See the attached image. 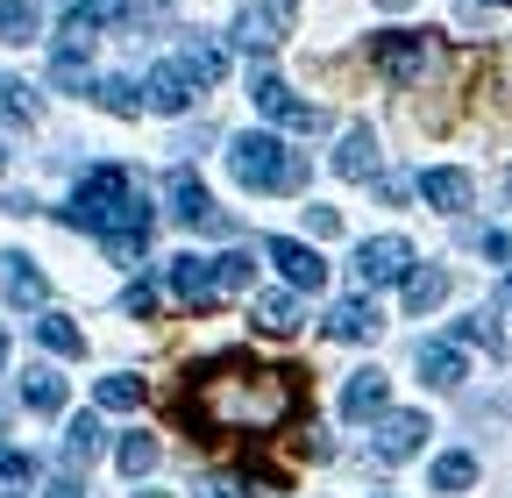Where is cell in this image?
<instances>
[{"label": "cell", "mask_w": 512, "mask_h": 498, "mask_svg": "<svg viewBox=\"0 0 512 498\" xmlns=\"http://www.w3.org/2000/svg\"><path fill=\"white\" fill-rule=\"evenodd\" d=\"M299 413H306V370L256 363L242 349H228L214 363H192L185 385L171 392V420L192 442H271Z\"/></svg>", "instance_id": "obj_1"}, {"label": "cell", "mask_w": 512, "mask_h": 498, "mask_svg": "<svg viewBox=\"0 0 512 498\" xmlns=\"http://www.w3.org/2000/svg\"><path fill=\"white\" fill-rule=\"evenodd\" d=\"M57 221H64V228H86V235H100V249H107L114 264H143L150 207H143L136 178H128L121 164H100V171H86V178H79V193L57 207Z\"/></svg>", "instance_id": "obj_2"}, {"label": "cell", "mask_w": 512, "mask_h": 498, "mask_svg": "<svg viewBox=\"0 0 512 498\" xmlns=\"http://www.w3.org/2000/svg\"><path fill=\"white\" fill-rule=\"evenodd\" d=\"M228 171L249 185V193H299V185H306V157L285 150V143L264 136V129H249V136L228 143Z\"/></svg>", "instance_id": "obj_3"}, {"label": "cell", "mask_w": 512, "mask_h": 498, "mask_svg": "<svg viewBox=\"0 0 512 498\" xmlns=\"http://www.w3.org/2000/svg\"><path fill=\"white\" fill-rule=\"evenodd\" d=\"M370 65L392 79V86H413L427 65H434V29H384L370 43Z\"/></svg>", "instance_id": "obj_4"}, {"label": "cell", "mask_w": 512, "mask_h": 498, "mask_svg": "<svg viewBox=\"0 0 512 498\" xmlns=\"http://www.w3.org/2000/svg\"><path fill=\"white\" fill-rule=\"evenodd\" d=\"M93 15L86 8H72L64 15V29H57V50H50V86H64V93H86L93 86V72H86V50H93Z\"/></svg>", "instance_id": "obj_5"}, {"label": "cell", "mask_w": 512, "mask_h": 498, "mask_svg": "<svg viewBox=\"0 0 512 498\" xmlns=\"http://www.w3.org/2000/svg\"><path fill=\"white\" fill-rule=\"evenodd\" d=\"M249 100H256V114L285 121V129H299V136H320V129H328V114L306 107V100H292V86H285L278 72H256V79H249Z\"/></svg>", "instance_id": "obj_6"}, {"label": "cell", "mask_w": 512, "mask_h": 498, "mask_svg": "<svg viewBox=\"0 0 512 498\" xmlns=\"http://www.w3.org/2000/svg\"><path fill=\"white\" fill-rule=\"evenodd\" d=\"M164 193H171V214H178V228H200V235H221L228 228V214L207 200V185H200V171H171V185H164Z\"/></svg>", "instance_id": "obj_7"}, {"label": "cell", "mask_w": 512, "mask_h": 498, "mask_svg": "<svg viewBox=\"0 0 512 498\" xmlns=\"http://www.w3.org/2000/svg\"><path fill=\"white\" fill-rule=\"evenodd\" d=\"M192 100H200V79H192L185 57H164V65H150V79H143V107H157V114H185Z\"/></svg>", "instance_id": "obj_8"}, {"label": "cell", "mask_w": 512, "mask_h": 498, "mask_svg": "<svg viewBox=\"0 0 512 498\" xmlns=\"http://www.w3.org/2000/svg\"><path fill=\"white\" fill-rule=\"evenodd\" d=\"M413 271V242L406 235H370L363 249H356V278L363 285H399Z\"/></svg>", "instance_id": "obj_9"}, {"label": "cell", "mask_w": 512, "mask_h": 498, "mask_svg": "<svg viewBox=\"0 0 512 498\" xmlns=\"http://www.w3.org/2000/svg\"><path fill=\"white\" fill-rule=\"evenodd\" d=\"M292 15H299V0H264V8H242L228 36H235L242 50H271V43L292 29Z\"/></svg>", "instance_id": "obj_10"}, {"label": "cell", "mask_w": 512, "mask_h": 498, "mask_svg": "<svg viewBox=\"0 0 512 498\" xmlns=\"http://www.w3.org/2000/svg\"><path fill=\"white\" fill-rule=\"evenodd\" d=\"M171 292L178 306H192V314H207V306H221V285H214V257H171Z\"/></svg>", "instance_id": "obj_11"}, {"label": "cell", "mask_w": 512, "mask_h": 498, "mask_svg": "<svg viewBox=\"0 0 512 498\" xmlns=\"http://www.w3.org/2000/svg\"><path fill=\"white\" fill-rule=\"evenodd\" d=\"M271 264L285 271L292 292H320V285H328V264H320L306 242H292V235H271Z\"/></svg>", "instance_id": "obj_12"}, {"label": "cell", "mask_w": 512, "mask_h": 498, "mask_svg": "<svg viewBox=\"0 0 512 498\" xmlns=\"http://www.w3.org/2000/svg\"><path fill=\"white\" fill-rule=\"evenodd\" d=\"M427 449V413H384L377 427V463H406Z\"/></svg>", "instance_id": "obj_13"}, {"label": "cell", "mask_w": 512, "mask_h": 498, "mask_svg": "<svg viewBox=\"0 0 512 498\" xmlns=\"http://www.w3.org/2000/svg\"><path fill=\"white\" fill-rule=\"evenodd\" d=\"M420 193H427V207H434V214H463V207H470V171L434 164V171L420 178Z\"/></svg>", "instance_id": "obj_14"}, {"label": "cell", "mask_w": 512, "mask_h": 498, "mask_svg": "<svg viewBox=\"0 0 512 498\" xmlns=\"http://www.w3.org/2000/svg\"><path fill=\"white\" fill-rule=\"evenodd\" d=\"M384 399H392V378H384V370H356L349 392H342V413H349V420H377Z\"/></svg>", "instance_id": "obj_15"}, {"label": "cell", "mask_w": 512, "mask_h": 498, "mask_svg": "<svg viewBox=\"0 0 512 498\" xmlns=\"http://www.w3.org/2000/svg\"><path fill=\"white\" fill-rule=\"evenodd\" d=\"M328 335H335V342H377L384 321H377V306H370V299H342L335 314H328Z\"/></svg>", "instance_id": "obj_16"}, {"label": "cell", "mask_w": 512, "mask_h": 498, "mask_svg": "<svg viewBox=\"0 0 512 498\" xmlns=\"http://www.w3.org/2000/svg\"><path fill=\"white\" fill-rule=\"evenodd\" d=\"M420 378H427L434 392H456V385L470 378V370H463V349H456V342H427V349H420Z\"/></svg>", "instance_id": "obj_17"}, {"label": "cell", "mask_w": 512, "mask_h": 498, "mask_svg": "<svg viewBox=\"0 0 512 498\" xmlns=\"http://www.w3.org/2000/svg\"><path fill=\"white\" fill-rule=\"evenodd\" d=\"M0 285H8V299H15V306H43V292H50V285H43V271L22 257V249H8V257H0Z\"/></svg>", "instance_id": "obj_18"}, {"label": "cell", "mask_w": 512, "mask_h": 498, "mask_svg": "<svg viewBox=\"0 0 512 498\" xmlns=\"http://www.w3.org/2000/svg\"><path fill=\"white\" fill-rule=\"evenodd\" d=\"M335 171L342 178H377V136L370 129H349L342 150H335Z\"/></svg>", "instance_id": "obj_19"}, {"label": "cell", "mask_w": 512, "mask_h": 498, "mask_svg": "<svg viewBox=\"0 0 512 498\" xmlns=\"http://www.w3.org/2000/svg\"><path fill=\"white\" fill-rule=\"evenodd\" d=\"M448 299V271L427 264V271H406V314H434V306Z\"/></svg>", "instance_id": "obj_20"}, {"label": "cell", "mask_w": 512, "mask_h": 498, "mask_svg": "<svg viewBox=\"0 0 512 498\" xmlns=\"http://www.w3.org/2000/svg\"><path fill=\"white\" fill-rule=\"evenodd\" d=\"M0 121H8V129H36V121H43L36 93L22 79H8V72H0Z\"/></svg>", "instance_id": "obj_21"}, {"label": "cell", "mask_w": 512, "mask_h": 498, "mask_svg": "<svg viewBox=\"0 0 512 498\" xmlns=\"http://www.w3.org/2000/svg\"><path fill=\"white\" fill-rule=\"evenodd\" d=\"M256 328L264 335H299V299L292 292H264L256 299Z\"/></svg>", "instance_id": "obj_22"}, {"label": "cell", "mask_w": 512, "mask_h": 498, "mask_svg": "<svg viewBox=\"0 0 512 498\" xmlns=\"http://www.w3.org/2000/svg\"><path fill=\"white\" fill-rule=\"evenodd\" d=\"M36 342H43L50 356H64V363H72V356H86V335H79L72 321H64V314H43V321H36Z\"/></svg>", "instance_id": "obj_23"}, {"label": "cell", "mask_w": 512, "mask_h": 498, "mask_svg": "<svg viewBox=\"0 0 512 498\" xmlns=\"http://www.w3.org/2000/svg\"><path fill=\"white\" fill-rule=\"evenodd\" d=\"M178 57L192 65V79H200V86H221V79H228V50H221V43H200V36H192Z\"/></svg>", "instance_id": "obj_24"}, {"label": "cell", "mask_w": 512, "mask_h": 498, "mask_svg": "<svg viewBox=\"0 0 512 498\" xmlns=\"http://www.w3.org/2000/svg\"><path fill=\"white\" fill-rule=\"evenodd\" d=\"M143 399H150V385H143V378H128V370L100 378V406H107V413H136Z\"/></svg>", "instance_id": "obj_25"}, {"label": "cell", "mask_w": 512, "mask_h": 498, "mask_svg": "<svg viewBox=\"0 0 512 498\" xmlns=\"http://www.w3.org/2000/svg\"><path fill=\"white\" fill-rule=\"evenodd\" d=\"M93 100H100L107 114H121V121L143 114V86H128V79H93Z\"/></svg>", "instance_id": "obj_26"}, {"label": "cell", "mask_w": 512, "mask_h": 498, "mask_svg": "<svg viewBox=\"0 0 512 498\" xmlns=\"http://www.w3.org/2000/svg\"><path fill=\"white\" fill-rule=\"evenodd\" d=\"M22 399H29L36 413H64V378H57V370H29Z\"/></svg>", "instance_id": "obj_27"}, {"label": "cell", "mask_w": 512, "mask_h": 498, "mask_svg": "<svg viewBox=\"0 0 512 498\" xmlns=\"http://www.w3.org/2000/svg\"><path fill=\"white\" fill-rule=\"evenodd\" d=\"M114 463H121L128 477H150V470H157V434H128V442L114 449Z\"/></svg>", "instance_id": "obj_28"}, {"label": "cell", "mask_w": 512, "mask_h": 498, "mask_svg": "<svg viewBox=\"0 0 512 498\" xmlns=\"http://www.w3.org/2000/svg\"><path fill=\"white\" fill-rule=\"evenodd\" d=\"M470 484H477V456L456 449V456H441V463H434V491H470Z\"/></svg>", "instance_id": "obj_29"}, {"label": "cell", "mask_w": 512, "mask_h": 498, "mask_svg": "<svg viewBox=\"0 0 512 498\" xmlns=\"http://www.w3.org/2000/svg\"><path fill=\"white\" fill-rule=\"evenodd\" d=\"M249 278H256V264L242 257V249H228V257H214V285H221V299H228V292H249Z\"/></svg>", "instance_id": "obj_30"}, {"label": "cell", "mask_w": 512, "mask_h": 498, "mask_svg": "<svg viewBox=\"0 0 512 498\" xmlns=\"http://www.w3.org/2000/svg\"><path fill=\"white\" fill-rule=\"evenodd\" d=\"M0 43H36V8L29 0H8V8H0Z\"/></svg>", "instance_id": "obj_31"}, {"label": "cell", "mask_w": 512, "mask_h": 498, "mask_svg": "<svg viewBox=\"0 0 512 498\" xmlns=\"http://www.w3.org/2000/svg\"><path fill=\"white\" fill-rule=\"evenodd\" d=\"M86 15H93L100 29H128V22L143 15V0H86Z\"/></svg>", "instance_id": "obj_32"}, {"label": "cell", "mask_w": 512, "mask_h": 498, "mask_svg": "<svg viewBox=\"0 0 512 498\" xmlns=\"http://www.w3.org/2000/svg\"><path fill=\"white\" fill-rule=\"evenodd\" d=\"M64 434H72V463H86V456L100 449V420H93V413H79V420L64 427Z\"/></svg>", "instance_id": "obj_33"}, {"label": "cell", "mask_w": 512, "mask_h": 498, "mask_svg": "<svg viewBox=\"0 0 512 498\" xmlns=\"http://www.w3.org/2000/svg\"><path fill=\"white\" fill-rule=\"evenodd\" d=\"M121 306H128L136 321H150V314H157V285H128V299H121Z\"/></svg>", "instance_id": "obj_34"}, {"label": "cell", "mask_w": 512, "mask_h": 498, "mask_svg": "<svg viewBox=\"0 0 512 498\" xmlns=\"http://www.w3.org/2000/svg\"><path fill=\"white\" fill-rule=\"evenodd\" d=\"M306 235H342V214L335 207H306Z\"/></svg>", "instance_id": "obj_35"}, {"label": "cell", "mask_w": 512, "mask_h": 498, "mask_svg": "<svg viewBox=\"0 0 512 498\" xmlns=\"http://www.w3.org/2000/svg\"><path fill=\"white\" fill-rule=\"evenodd\" d=\"M456 335H470V342H484V349H505V342H498V328H491V321H484V314H477V321H463V328H456Z\"/></svg>", "instance_id": "obj_36"}, {"label": "cell", "mask_w": 512, "mask_h": 498, "mask_svg": "<svg viewBox=\"0 0 512 498\" xmlns=\"http://www.w3.org/2000/svg\"><path fill=\"white\" fill-rule=\"evenodd\" d=\"M484 257H491V264H512V235L491 228V235H484Z\"/></svg>", "instance_id": "obj_37"}, {"label": "cell", "mask_w": 512, "mask_h": 498, "mask_svg": "<svg viewBox=\"0 0 512 498\" xmlns=\"http://www.w3.org/2000/svg\"><path fill=\"white\" fill-rule=\"evenodd\" d=\"M43 498H86V484H79V477H50V491H43Z\"/></svg>", "instance_id": "obj_38"}, {"label": "cell", "mask_w": 512, "mask_h": 498, "mask_svg": "<svg viewBox=\"0 0 512 498\" xmlns=\"http://www.w3.org/2000/svg\"><path fill=\"white\" fill-rule=\"evenodd\" d=\"M200 498H235V491H228L221 477H207V484H200Z\"/></svg>", "instance_id": "obj_39"}, {"label": "cell", "mask_w": 512, "mask_h": 498, "mask_svg": "<svg viewBox=\"0 0 512 498\" xmlns=\"http://www.w3.org/2000/svg\"><path fill=\"white\" fill-rule=\"evenodd\" d=\"M0 498H22V484H0Z\"/></svg>", "instance_id": "obj_40"}, {"label": "cell", "mask_w": 512, "mask_h": 498, "mask_svg": "<svg viewBox=\"0 0 512 498\" xmlns=\"http://www.w3.org/2000/svg\"><path fill=\"white\" fill-rule=\"evenodd\" d=\"M377 8H413V0H377Z\"/></svg>", "instance_id": "obj_41"}, {"label": "cell", "mask_w": 512, "mask_h": 498, "mask_svg": "<svg viewBox=\"0 0 512 498\" xmlns=\"http://www.w3.org/2000/svg\"><path fill=\"white\" fill-rule=\"evenodd\" d=\"M0 370H8V335H0Z\"/></svg>", "instance_id": "obj_42"}, {"label": "cell", "mask_w": 512, "mask_h": 498, "mask_svg": "<svg viewBox=\"0 0 512 498\" xmlns=\"http://www.w3.org/2000/svg\"><path fill=\"white\" fill-rule=\"evenodd\" d=\"M484 8H512V0H484Z\"/></svg>", "instance_id": "obj_43"}, {"label": "cell", "mask_w": 512, "mask_h": 498, "mask_svg": "<svg viewBox=\"0 0 512 498\" xmlns=\"http://www.w3.org/2000/svg\"><path fill=\"white\" fill-rule=\"evenodd\" d=\"M505 200H512V171H505Z\"/></svg>", "instance_id": "obj_44"}, {"label": "cell", "mask_w": 512, "mask_h": 498, "mask_svg": "<svg viewBox=\"0 0 512 498\" xmlns=\"http://www.w3.org/2000/svg\"><path fill=\"white\" fill-rule=\"evenodd\" d=\"M0 164H8V150H0Z\"/></svg>", "instance_id": "obj_45"}, {"label": "cell", "mask_w": 512, "mask_h": 498, "mask_svg": "<svg viewBox=\"0 0 512 498\" xmlns=\"http://www.w3.org/2000/svg\"><path fill=\"white\" fill-rule=\"evenodd\" d=\"M143 498H157V491H143Z\"/></svg>", "instance_id": "obj_46"}, {"label": "cell", "mask_w": 512, "mask_h": 498, "mask_svg": "<svg viewBox=\"0 0 512 498\" xmlns=\"http://www.w3.org/2000/svg\"><path fill=\"white\" fill-rule=\"evenodd\" d=\"M0 456H8V449H0Z\"/></svg>", "instance_id": "obj_47"}]
</instances>
